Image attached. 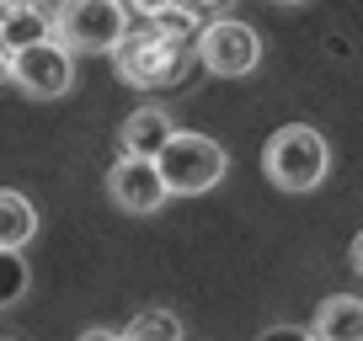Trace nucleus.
Wrapping results in <instances>:
<instances>
[{"label":"nucleus","instance_id":"1","mask_svg":"<svg viewBox=\"0 0 363 341\" xmlns=\"http://www.w3.org/2000/svg\"><path fill=\"white\" fill-rule=\"evenodd\" d=\"M262 170L278 192H315L331 170V149L320 139V128L310 123H284L278 134L262 144Z\"/></svg>","mask_w":363,"mask_h":341},{"label":"nucleus","instance_id":"2","mask_svg":"<svg viewBox=\"0 0 363 341\" xmlns=\"http://www.w3.org/2000/svg\"><path fill=\"white\" fill-rule=\"evenodd\" d=\"M48 22L65 54H113L128 37V6L123 0H59Z\"/></svg>","mask_w":363,"mask_h":341},{"label":"nucleus","instance_id":"3","mask_svg":"<svg viewBox=\"0 0 363 341\" xmlns=\"http://www.w3.org/2000/svg\"><path fill=\"white\" fill-rule=\"evenodd\" d=\"M155 170H160V182H166V197H198V192H214V187L225 182L230 155L208 134L177 128L171 144L155 155Z\"/></svg>","mask_w":363,"mask_h":341},{"label":"nucleus","instance_id":"4","mask_svg":"<svg viewBox=\"0 0 363 341\" xmlns=\"http://www.w3.org/2000/svg\"><path fill=\"white\" fill-rule=\"evenodd\" d=\"M193 59L219 80H240V75H251V69L262 64V37H257V27L235 22V16H219V22H208L203 33H198Z\"/></svg>","mask_w":363,"mask_h":341},{"label":"nucleus","instance_id":"5","mask_svg":"<svg viewBox=\"0 0 363 341\" xmlns=\"http://www.w3.org/2000/svg\"><path fill=\"white\" fill-rule=\"evenodd\" d=\"M113 64H118V75H123L128 86H177V80L193 69V54L160 43V37H150L145 27H139V33H128L123 43L113 48Z\"/></svg>","mask_w":363,"mask_h":341},{"label":"nucleus","instance_id":"6","mask_svg":"<svg viewBox=\"0 0 363 341\" xmlns=\"http://www.w3.org/2000/svg\"><path fill=\"white\" fill-rule=\"evenodd\" d=\"M6 75H11V86L22 96H33V102H59V96H69V86H75V59L59 43H38V48H22V54L6 59Z\"/></svg>","mask_w":363,"mask_h":341},{"label":"nucleus","instance_id":"7","mask_svg":"<svg viewBox=\"0 0 363 341\" xmlns=\"http://www.w3.org/2000/svg\"><path fill=\"white\" fill-rule=\"evenodd\" d=\"M107 197H113L123 214H134V219L160 214V203H166V182H160L155 160H128V155H118L113 170H107Z\"/></svg>","mask_w":363,"mask_h":341},{"label":"nucleus","instance_id":"8","mask_svg":"<svg viewBox=\"0 0 363 341\" xmlns=\"http://www.w3.org/2000/svg\"><path fill=\"white\" fill-rule=\"evenodd\" d=\"M171 134H177V123H171L166 107H134V112L123 117V128H118V155L155 160L160 149L171 144Z\"/></svg>","mask_w":363,"mask_h":341},{"label":"nucleus","instance_id":"9","mask_svg":"<svg viewBox=\"0 0 363 341\" xmlns=\"http://www.w3.org/2000/svg\"><path fill=\"white\" fill-rule=\"evenodd\" d=\"M310 336L315 341H363V299H352V294L320 299L315 320H310Z\"/></svg>","mask_w":363,"mask_h":341},{"label":"nucleus","instance_id":"10","mask_svg":"<svg viewBox=\"0 0 363 341\" xmlns=\"http://www.w3.org/2000/svg\"><path fill=\"white\" fill-rule=\"evenodd\" d=\"M38 43H54V22H48L43 6H16V11L0 16V54L11 59L22 48H38Z\"/></svg>","mask_w":363,"mask_h":341},{"label":"nucleus","instance_id":"11","mask_svg":"<svg viewBox=\"0 0 363 341\" xmlns=\"http://www.w3.org/2000/svg\"><path fill=\"white\" fill-rule=\"evenodd\" d=\"M33 235H38V208L22 192L0 187V250H22Z\"/></svg>","mask_w":363,"mask_h":341},{"label":"nucleus","instance_id":"12","mask_svg":"<svg viewBox=\"0 0 363 341\" xmlns=\"http://www.w3.org/2000/svg\"><path fill=\"white\" fill-rule=\"evenodd\" d=\"M145 33L160 37V43H171V48H187V54H193V43H198V33H203V27H198V16L187 11V6H177V0H171L166 11H155V16L145 22Z\"/></svg>","mask_w":363,"mask_h":341},{"label":"nucleus","instance_id":"13","mask_svg":"<svg viewBox=\"0 0 363 341\" xmlns=\"http://www.w3.org/2000/svg\"><path fill=\"white\" fill-rule=\"evenodd\" d=\"M118 336L123 341H182V320L171 309H139Z\"/></svg>","mask_w":363,"mask_h":341},{"label":"nucleus","instance_id":"14","mask_svg":"<svg viewBox=\"0 0 363 341\" xmlns=\"http://www.w3.org/2000/svg\"><path fill=\"white\" fill-rule=\"evenodd\" d=\"M27 294V267L16 250H0V304H16Z\"/></svg>","mask_w":363,"mask_h":341},{"label":"nucleus","instance_id":"15","mask_svg":"<svg viewBox=\"0 0 363 341\" xmlns=\"http://www.w3.org/2000/svg\"><path fill=\"white\" fill-rule=\"evenodd\" d=\"M257 341H315V336H310L305 325H267Z\"/></svg>","mask_w":363,"mask_h":341},{"label":"nucleus","instance_id":"16","mask_svg":"<svg viewBox=\"0 0 363 341\" xmlns=\"http://www.w3.org/2000/svg\"><path fill=\"white\" fill-rule=\"evenodd\" d=\"M123 6H134V11L145 16V22H150V16H155V11H166L171 0H123Z\"/></svg>","mask_w":363,"mask_h":341},{"label":"nucleus","instance_id":"17","mask_svg":"<svg viewBox=\"0 0 363 341\" xmlns=\"http://www.w3.org/2000/svg\"><path fill=\"white\" fill-rule=\"evenodd\" d=\"M75 341H123V336H118V330H107V325H91V330H80Z\"/></svg>","mask_w":363,"mask_h":341},{"label":"nucleus","instance_id":"18","mask_svg":"<svg viewBox=\"0 0 363 341\" xmlns=\"http://www.w3.org/2000/svg\"><path fill=\"white\" fill-rule=\"evenodd\" d=\"M177 6H187V11H193V16H203V11H219L225 0H177Z\"/></svg>","mask_w":363,"mask_h":341},{"label":"nucleus","instance_id":"19","mask_svg":"<svg viewBox=\"0 0 363 341\" xmlns=\"http://www.w3.org/2000/svg\"><path fill=\"white\" fill-rule=\"evenodd\" d=\"M352 272L363 277V229H358V235H352Z\"/></svg>","mask_w":363,"mask_h":341},{"label":"nucleus","instance_id":"20","mask_svg":"<svg viewBox=\"0 0 363 341\" xmlns=\"http://www.w3.org/2000/svg\"><path fill=\"white\" fill-rule=\"evenodd\" d=\"M16 6H38V0H6V11H16Z\"/></svg>","mask_w":363,"mask_h":341},{"label":"nucleus","instance_id":"21","mask_svg":"<svg viewBox=\"0 0 363 341\" xmlns=\"http://www.w3.org/2000/svg\"><path fill=\"white\" fill-rule=\"evenodd\" d=\"M272 6H305V0H272Z\"/></svg>","mask_w":363,"mask_h":341},{"label":"nucleus","instance_id":"22","mask_svg":"<svg viewBox=\"0 0 363 341\" xmlns=\"http://www.w3.org/2000/svg\"><path fill=\"white\" fill-rule=\"evenodd\" d=\"M0 75H6V54H0Z\"/></svg>","mask_w":363,"mask_h":341},{"label":"nucleus","instance_id":"23","mask_svg":"<svg viewBox=\"0 0 363 341\" xmlns=\"http://www.w3.org/2000/svg\"><path fill=\"white\" fill-rule=\"evenodd\" d=\"M0 16H6V0H0Z\"/></svg>","mask_w":363,"mask_h":341}]
</instances>
